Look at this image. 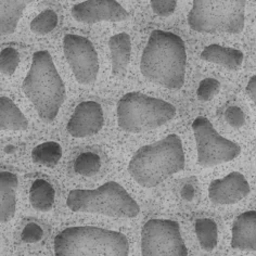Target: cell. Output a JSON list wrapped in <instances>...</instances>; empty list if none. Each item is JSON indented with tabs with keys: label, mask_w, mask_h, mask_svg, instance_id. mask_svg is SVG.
Masks as SVG:
<instances>
[{
	"label": "cell",
	"mask_w": 256,
	"mask_h": 256,
	"mask_svg": "<svg viewBox=\"0 0 256 256\" xmlns=\"http://www.w3.org/2000/svg\"><path fill=\"white\" fill-rule=\"evenodd\" d=\"M186 156L182 139L172 134L158 142L138 149L128 164V172L144 188H153L182 172Z\"/></svg>",
	"instance_id": "obj_2"
},
{
	"label": "cell",
	"mask_w": 256,
	"mask_h": 256,
	"mask_svg": "<svg viewBox=\"0 0 256 256\" xmlns=\"http://www.w3.org/2000/svg\"><path fill=\"white\" fill-rule=\"evenodd\" d=\"M63 50L76 80L82 85L94 84L99 73V58L92 42L82 36L68 34Z\"/></svg>",
	"instance_id": "obj_10"
},
{
	"label": "cell",
	"mask_w": 256,
	"mask_h": 256,
	"mask_svg": "<svg viewBox=\"0 0 256 256\" xmlns=\"http://www.w3.org/2000/svg\"><path fill=\"white\" fill-rule=\"evenodd\" d=\"M192 130L196 138L199 165L210 168L232 161L240 156V146L220 136L206 118H196L192 123Z\"/></svg>",
	"instance_id": "obj_8"
},
{
	"label": "cell",
	"mask_w": 256,
	"mask_h": 256,
	"mask_svg": "<svg viewBox=\"0 0 256 256\" xmlns=\"http://www.w3.org/2000/svg\"><path fill=\"white\" fill-rule=\"evenodd\" d=\"M100 166L101 161L97 154H94L92 152H85L82 153L75 160L74 170L78 174L89 177L97 174L100 170Z\"/></svg>",
	"instance_id": "obj_23"
},
{
	"label": "cell",
	"mask_w": 256,
	"mask_h": 256,
	"mask_svg": "<svg viewBox=\"0 0 256 256\" xmlns=\"http://www.w3.org/2000/svg\"><path fill=\"white\" fill-rule=\"evenodd\" d=\"M28 120L14 101L0 97V128L2 130H25Z\"/></svg>",
	"instance_id": "obj_19"
},
{
	"label": "cell",
	"mask_w": 256,
	"mask_h": 256,
	"mask_svg": "<svg viewBox=\"0 0 256 256\" xmlns=\"http://www.w3.org/2000/svg\"><path fill=\"white\" fill-rule=\"evenodd\" d=\"M246 0H194L188 24L198 33L239 34L246 24Z\"/></svg>",
	"instance_id": "obj_6"
},
{
	"label": "cell",
	"mask_w": 256,
	"mask_h": 256,
	"mask_svg": "<svg viewBox=\"0 0 256 256\" xmlns=\"http://www.w3.org/2000/svg\"><path fill=\"white\" fill-rule=\"evenodd\" d=\"M178 0H150L151 8L160 16H170L174 14Z\"/></svg>",
	"instance_id": "obj_27"
},
{
	"label": "cell",
	"mask_w": 256,
	"mask_h": 256,
	"mask_svg": "<svg viewBox=\"0 0 256 256\" xmlns=\"http://www.w3.org/2000/svg\"><path fill=\"white\" fill-rule=\"evenodd\" d=\"M225 120L234 128H241L246 124V114L240 108L232 106H229L225 112Z\"/></svg>",
	"instance_id": "obj_28"
},
{
	"label": "cell",
	"mask_w": 256,
	"mask_h": 256,
	"mask_svg": "<svg viewBox=\"0 0 256 256\" xmlns=\"http://www.w3.org/2000/svg\"><path fill=\"white\" fill-rule=\"evenodd\" d=\"M34 0H0V33L10 35L14 33L18 21L28 4Z\"/></svg>",
	"instance_id": "obj_17"
},
{
	"label": "cell",
	"mask_w": 256,
	"mask_h": 256,
	"mask_svg": "<svg viewBox=\"0 0 256 256\" xmlns=\"http://www.w3.org/2000/svg\"><path fill=\"white\" fill-rule=\"evenodd\" d=\"M20 63V54L14 48H4L0 54V72L4 76H11Z\"/></svg>",
	"instance_id": "obj_25"
},
{
	"label": "cell",
	"mask_w": 256,
	"mask_h": 256,
	"mask_svg": "<svg viewBox=\"0 0 256 256\" xmlns=\"http://www.w3.org/2000/svg\"><path fill=\"white\" fill-rule=\"evenodd\" d=\"M33 161L47 168H54L62 158V148L54 142H47L38 144L32 151Z\"/></svg>",
	"instance_id": "obj_21"
},
{
	"label": "cell",
	"mask_w": 256,
	"mask_h": 256,
	"mask_svg": "<svg viewBox=\"0 0 256 256\" xmlns=\"http://www.w3.org/2000/svg\"><path fill=\"white\" fill-rule=\"evenodd\" d=\"M251 187L246 178L239 172H232L222 179H214L210 184L208 198L215 204L230 206L248 196Z\"/></svg>",
	"instance_id": "obj_13"
},
{
	"label": "cell",
	"mask_w": 256,
	"mask_h": 256,
	"mask_svg": "<svg viewBox=\"0 0 256 256\" xmlns=\"http://www.w3.org/2000/svg\"><path fill=\"white\" fill-rule=\"evenodd\" d=\"M54 189L48 182L37 179L30 189V202L35 210L48 212L54 204Z\"/></svg>",
	"instance_id": "obj_20"
},
{
	"label": "cell",
	"mask_w": 256,
	"mask_h": 256,
	"mask_svg": "<svg viewBox=\"0 0 256 256\" xmlns=\"http://www.w3.org/2000/svg\"><path fill=\"white\" fill-rule=\"evenodd\" d=\"M23 92L33 104L40 118L51 123L66 100V86L47 50L37 51L23 80Z\"/></svg>",
	"instance_id": "obj_3"
},
{
	"label": "cell",
	"mask_w": 256,
	"mask_h": 256,
	"mask_svg": "<svg viewBox=\"0 0 256 256\" xmlns=\"http://www.w3.org/2000/svg\"><path fill=\"white\" fill-rule=\"evenodd\" d=\"M18 177L10 172H0V222L6 224L16 214Z\"/></svg>",
	"instance_id": "obj_16"
},
{
	"label": "cell",
	"mask_w": 256,
	"mask_h": 256,
	"mask_svg": "<svg viewBox=\"0 0 256 256\" xmlns=\"http://www.w3.org/2000/svg\"><path fill=\"white\" fill-rule=\"evenodd\" d=\"M71 14L76 21L84 24L120 22L130 16L116 0H86L72 7Z\"/></svg>",
	"instance_id": "obj_11"
},
{
	"label": "cell",
	"mask_w": 256,
	"mask_h": 256,
	"mask_svg": "<svg viewBox=\"0 0 256 256\" xmlns=\"http://www.w3.org/2000/svg\"><path fill=\"white\" fill-rule=\"evenodd\" d=\"M111 51L112 74L115 78H124L127 72L128 64L132 54V40L126 33L114 35L108 40Z\"/></svg>",
	"instance_id": "obj_15"
},
{
	"label": "cell",
	"mask_w": 256,
	"mask_h": 256,
	"mask_svg": "<svg viewBox=\"0 0 256 256\" xmlns=\"http://www.w3.org/2000/svg\"><path fill=\"white\" fill-rule=\"evenodd\" d=\"M58 16L52 10H46L38 14L30 22V30L38 35H44L52 32L58 25Z\"/></svg>",
	"instance_id": "obj_24"
},
{
	"label": "cell",
	"mask_w": 256,
	"mask_h": 256,
	"mask_svg": "<svg viewBox=\"0 0 256 256\" xmlns=\"http://www.w3.org/2000/svg\"><path fill=\"white\" fill-rule=\"evenodd\" d=\"M187 52L178 35L165 30H153L140 61L144 78L162 87L180 89L184 84Z\"/></svg>",
	"instance_id": "obj_1"
},
{
	"label": "cell",
	"mask_w": 256,
	"mask_h": 256,
	"mask_svg": "<svg viewBox=\"0 0 256 256\" xmlns=\"http://www.w3.org/2000/svg\"><path fill=\"white\" fill-rule=\"evenodd\" d=\"M232 246L241 251H256V210H248L234 220Z\"/></svg>",
	"instance_id": "obj_14"
},
{
	"label": "cell",
	"mask_w": 256,
	"mask_h": 256,
	"mask_svg": "<svg viewBox=\"0 0 256 256\" xmlns=\"http://www.w3.org/2000/svg\"><path fill=\"white\" fill-rule=\"evenodd\" d=\"M246 94L251 100L254 102V104L256 106V75L252 76L250 80L248 82L246 85Z\"/></svg>",
	"instance_id": "obj_30"
},
{
	"label": "cell",
	"mask_w": 256,
	"mask_h": 256,
	"mask_svg": "<svg viewBox=\"0 0 256 256\" xmlns=\"http://www.w3.org/2000/svg\"><path fill=\"white\" fill-rule=\"evenodd\" d=\"M142 256H188L179 224L170 220H150L142 232Z\"/></svg>",
	"instance_id": "obj_9"
},
{
	"label": "cell",
	"mask_w": 256,
	"mask_h": 256,
	"mask_svg": "<svg viewBox=\"0 0 256 256\" xmlns=\"http://www.w3.org/2000/svg\"><path fill=\"white\" fill-rule=\"evenodd\" d=\"M201 58L208 62L220 64L228 70H238L242 66L244 54L238 49L214 44L204 48Z\"/></svg>",
	"instance_id": "obj_18"
},
{
	"label": "cell",
	"mask_w": 256,
	"mask_h": 256,
	"mask_svg": "<svg viewBox=\"0 0 256 256\" xmlns=\"http://www.w3.org/2000/svg\"><path fill=\"white\" fill-rule=\"evenodd\" d=\"M182 198L186 201H191L194 196V187L190 184H186L182 189Z\"/></svg>",
	"instance_id": "obj_31"
},
{
	"label": "cell",
	"mask_w": 256,
	"mask_h": 256,
	"mask_svg": "<svg viewBox=\"0 0 256 256\" xmlns=\"http://www.w3.org/2000/svg\"><path fill=\"white\" fill-rule=\"evenodd\" d=\"M44 236V232L40 225L35 222H30L23 229L21 238L22 241L26 243H36L40 241Z\"/></svg>",
	"instance_id": "obj_29"
},
{
	"label": "cell",
	"mask_w": 256,
	"mask_h": 256,
	"mask_svg": "<svg viewBox=\"0 0 256 256\" xmlns=\"http://www.w3.org/2000/svg\"><path fill=\"white\" fill-rule=\"evenodd\" d=\"M104 111L98 102L84 101L76 106L68 123V132L74 138L90 137L104 127Z\"/></svg>",
	"instance_id": "obj_12"
},
{
	"label": "cell",
	"mask_w": 256,
	"mask_h": 256,
	"mask_svg": "<svg viewBox=\"0 0 256 256\" xmlns=\"http://www.w3.org/2000/svg\"><path fill=\"white\" fill-rule=\"evenodd\" d=\"M194 229L202 248L213 251L218 243V229L216 222L210 218H200L196 222Z\"/></svg>",
	"instance_id": "obj_22"
},
{
	"label": "cell",
	"mask_w": 256,
	"mask_h": 256,
	"mask_svg": "<svg viewBox=\"0 0 256 256\" xmlns=\"http://www.w3.org/2000/svg\"><path fill=\"white\" fill-rule=\"evenodd\" d=\"M68 208L73 212L102 214L118 218L136 217L140 208L124 187L108 182L97 189H74L66 199Z\"/></svg>",
	"instance_id": "obj_5"
},
{
	"label": "cell",
	"mask_w": 256,
	"mask_h": 256,
	"mask_svg": "<svg viewBox=\"0 0 256 256\" xmlns=\"http://www.w3.org/2000/svg\"><path fill=\"white\" fill-rule=\"evenodd\" d=\"M54 256H128L130 243L118 232L92 226L63 229L54 242Z\"/></svg>",
	"instance_id": "obj_4"
},
{
	"label": "cell",
	"mask_w": 256,
	"mask_h": 256,
	"mask_svg": "<svg viewBox=\"0 0 256 256\" xmlns=\"http://www.w3.org/2000/svg\"><path fill=\"white\" fill-rule=\"evenodd\" d=\"M220 89V82L215 80V78H206L203 80L199 88H198L196 96L198 99L202 102H208L210 100H212L215 96L218 94Z\"/></svg>",
	"instance_id": "obj_26"
},
{
	"label": "cell",
	"mask_w": 256,
	"mask_h": 256,
	"mask_svg": "<svg viewBox=\"0 0 256 256\" xmlns=\"http://www.w3.org/2000/svg\"><path fill=\"white\" fill-rule=\"evenodd\" d=\"M118 123L122 130L139 134L163 126L176 115V108L162 99L142 92H128L118 104Z\"/></svg>",
	"instance_id": "obj_7"
}]
</instances>
